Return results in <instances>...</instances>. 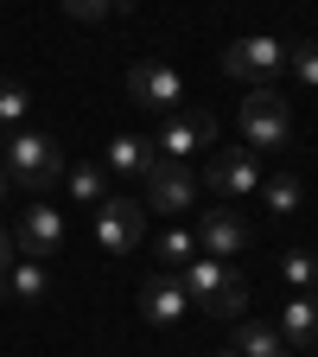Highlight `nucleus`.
I'll return each instance as SVG.
<instances>
[{
	"label": "nucleus",
	"instance_id": "f257e3e1",
	"mask_svg": "<svg viewBox=\"0 0 318 357\" xmlns=\"http://www.w3.org/2000/svg\"><path fill=\"white\" fill-rule=\"evenodd\" d=\"M0 160H7V178L26 192H45L64 178V147L51 141V134H32V128H13L7 147H0Z\"/></svg>",
	"mask_w": 318,
	"mask_h": 357
},
{
	"label": "nucleus",
	"instance_id": "f03ea898",
	"mask_svg": "<svg viewBox=\"0 0 318 357\" xmlns=\"http://www.w3.org/2000/svg\"><path fill=\"white\" fill-rule=\"evenodd\" d=\"M242 134H248L255 153L287 147V134H293V102L280 96V89H248V102H242Z\"/></svg>",
	"mask_w": 318,
	"mask_h": 357
},
{
	"label": "nucleus",
	"instance_id": "7ed1b4c3",
	"mask_svg": "<svg viewBox=\"0 0 318 357\" xmlns=\"http://www.w3.org/2000/svg\"><path fill=\"white\" fill-rule=\"evenodd\" d=\"M127 96L141 102V109H159V115H185V77H178L166 58H141L127 70Z\"/></svg>",
	"mask_w": 318,
	"mask_h": 357
},
{
	"label": "nucleus",
	"instance_id": "20e7f679",
	"mask_svg": "<svg viewBox=\"0 0 318 357\" xmlns=\"http://www.w3.org/2000/svg\"><path fill=\"white\" fill-rule=\"evenodd\" d=\"M223 70H230L236 83L267 89V83L287 70V45H280V38H236L230 52H223Z\"/></svg>",
	"mask_w": 318,
	"mask_h": 357
},
{
	"label": "nucleus",
	"instance_id": "39448f33",
	"mask_svg": "<svg viewBox=\"0 0 318 357\" xmlns=\"http://www.w3.org/2000/svg\"><path fill=\"white\" fill-rule=\"evenodd\" d=\"M141 230H147V204L141 198H102L96 204V243H102V255L141 249Z\"/></svg>",
	"mask_w": 318,
	"mask_h": 357
},
{
	"label": "nucleus",
	"instance_id": "423d86ee",
	"mask_svg": "<svg viewBox=\"0 0 318 357\" xmlns=\"http://www.w3.org/2000/svg\"><path fill=\"white\" fill-rule=\"evenodd\" d=\"M210 141H216V121H210V115H198V109H185V115H166V128H159L153 153L185 166V160H191V153H204Z\"/></svg>",
	"mask_w": 318,
	"mask_h": 357
},
{
	"label": "nucleus",
	"instance_id": "0eeeda50",
	"mask_svg": "<svg viewBox=\"0 0 318 357\" xmlns=\"http://www.w3.org/2000/svg\"><path fill=\"white\" fill-rule=\"evenodd\" d=\"M147 204H153V211H166V217L191 211V204H198V178H191V166L159 160V166L147 172Z\"/></svg>",
	"mask_w": 318,
	"mask_h": 357
},
{
	"label": "nucleus",
	"instance_id": "6e6552de",
	"mask_svg": "<svg viewBox=\"0 0 318 357\" xmlns=\"http://www.w3.org/2000/svg\"><path fill=\"white\" fill-rule=\"evenodd\" d=\"M58 243H64V211L58 204H26V217H19V230H13V249H26L32 261H45V255H58Z\"/></svg>",
	"mask_w": 318,
	"mask_h": 357
},
{
	"label": "nucleus",
	"instance_id": "1a4fd4ad",
	"mask_svg": "<svg viewBox=\"0 0 318 357\" xmlns=\"http://www.w3.org/2000/svg\"><path fill=\"white\" fill-rule=\"evenodd\" d=\"M242 249H248V223H242L230 204H216V211H204V217H198V255L230 261V255H242Z\"/></svg>",
	"mask_w": 318,
	"mask_h": 357
},
{
	"label": "nucleus",
	"instance_id": "9d476101",
	"mask_svg": "<svg viewBox=\"0 0 318 357\" xmlns=\"http://www.w3.org/2000/svg\"><path fill=\"white\" fill-rule=\"evenodd\" d=\"M185 312H191V300H185V287H178V275L159 268V275L141 281V319L147 326H178Z\"/></svg>",
	"mask_w": 318,
	"mask_h": 357
},
{
	"label": "nucleus",
	"instance_id": "9b49d317",
	"mask_svg": "<svg viewBox=\"0 0 318 357\" xmlns=\"http://www.w3.org/2000/svg\"><path fill=\"white\" fill-rule=\"evenodd\" d=\"M210 192H223V198H255L261 192V153H216L210 160Z\"/></svg>",
	"mask_w": 318,
	"mask_h": 357
},
{
	"label": "nucleus",
	"instance_id": "f8f14e48",
	"mask_svg": "<svg viewBox=\"0 0 318 357\" xmlns=\"http://www.w3.org/2000/svg\"><path fill=\"white\" fill-rule=\"evenodd\" d=\"M274 332H280V344H293V351H312V344H318V294H293Z\"/></svg>",
	"mask_w": 318,
	"mask_h": 357
},
{
	"label": "nucleus",
	"instance_id": "ddd939ff",
	"mask_svg": "<svg viewBox=\"0 0 318 357\" xmlns=\"http://www.w3.org/2000/svg\"><path fill=\"white\" fill-rule=\"evenodd\" d=\"M223 281H230V261H216V255H191L185 268H178V287H185V300H198V306H204Z\"/></svg>",
	"mask_w": 318,
	"mask_h": 357
},
{
	"label": "nucleus",
	"instance_id": "4468645a",
	"mask_svg": "<svg viewBox=\"0 0 318 357\" xmlns=\"http://www.w3.org/2000/svg\"><path fill=\"white\" fill-rule=\"evenodd\" d=\"M109 172H121V178H147L153 166H159V153L147 147V141H134V134H115L109 141V160H102Z\"/></svg>",
	"mask_w": 318,
	"mask_h": 357
},
{
	"label": "nucleus",
	"instance_id": "2eb2a0df",
	"mask_svg": "<svg viewBox=\"0 0 318 357\" xmlns=\"http://www.w3.org/2000/svg\"><path fill=\"white\" fill-rule=\"evenodd\" d=\"M7 287L13 300H45V287H51V275H45V261H32V255H13V268H7Z\"/></svg>",
	"mask_w": 318,
	"mask_h": 357
},
{
	"label": "nucleus",
	"instance_id": "dca6fc26",
	"mask_svg": "<svg viewBox=\"0 0 318 357\" xmlns=\"http://www.w3.org/2000/svg\"><path fill=\"white\" fill-rule=\"evenodd\" d=\"M287 351L274 326H261V319H236V357H274Z\"/></svg>",
	"mask_w": 318,
	"mask_h": 357
},
{
	"label": "nucleus",
	"instance_id": "f3484780",
	"mask_svg": "<svg viewBox=\"0 0 318 357\" xmlns=\"http://www.w3.org/2000/svg\"><path fill=\"white\" fill-rule=\"evenodd\" d=\"M204 312H210V319H223V326H236V319H248V287L230 275V281H223L210 300H204Z\"/></svg>",
	"mask_w": 318,
	"mask_h": 357
},
{
	"label": "nucleus",
	"instance_id": "a211bd4d",
	"mask_svg": "<svg viewBox=\"0 0 318 357\" xmlns=\"http://www.w3.org/2000/svg\"><path fill=\"white\" fill-rule=\"evenodd\" d=\"M64 185H70L77 204H102V198H109V166H70Z\"/></svg>",
	"mask_w": 318,
	"mask_h": 357
},
{
	"label": "nucleus",
	"instance_id": "6ab92c4d",
	"mask_svg": "<svg viewBox=\"0 0 318 357\" xmlns=\"http://www.w3.org/2000/svg\"><path fill=\"white\" fill-rule=\"evenodd\" d=\"M280 275H287V287H299V294H318V255H305V249L280 255Z\"/></svg>",
	"mask_w": 318,
	"mask_h": 357
},
{
	"label": "nucleus",
	"instance_id": "aec40b11",
	"mask_svg": "<svg viewBox=\"0 0 318 357\" xmlns=\"http://www.w3.org/2000/svg\"><path fill=\"white\" fill-rule=\"evenodd\" d=\"M261 198H267V211H280V217H287V211H299L305 192H299V178H293V172H280V178H261Z\"/></svg>",
	"mask_w": 318,
	"mask_h": 357
},
{
	"label": "nucleus",
	"instance_id": "412c9836",
	"mask_svg": "<svg viewBox=\"0 0 318 357\" xmlns=\"http://www.w3.org/2000/svg\"><path fill=\"white\" fill-rule=\"evenodd\" d=\"M153 249H159V261H166V275H178V268H185V261L198 255V243H191V230H166V236H159Z\"/></svg>",
	"mask_w": 318,
	"mask_h": 357
},
{
	"label": "nucleus",
	"instance_id": "4be33fe9",
	"mask_svg": "<svg viewBox=\"0 0 318 357\" xmlns=\"http://www.w3.org/2000/svg\"><path fill=\"white\" fill-rule=\"evenodd\" d=\"M26 109H32V96H26V83H13V77H0V128H19V121H26Z\"/></svg>",
	"mask_w": 318,
	"mask_h": 357
},
{
	"label": "nucleus",
	"instance_id": "5701e85b",
	"mask_svg": "<svg viewBox=\"0 0 318 357\" xmlns=\"http://www.w3.org/2000/svg\"><path fill=\"white\" fill-rule=\"evenodd\" d=\"M287 64H293V77H299L305 89H318V38L293 45V52H287Z\"/></svg>",
	"mask_w": 318,
	"mask_h": 357
},
{
	"label": "nucleus",
	"instance_id": "b1692460",
	"mask_svg": "<svg viewBox=\"0 0 318 357\" xmlns=\"http://www.w3.org/2000/svg\"><path fill=\"white\" fill-rule=\"evenodd\" d=\"M70 20H109V13H127V0H64Z\"/></svg>",
	"mask_w": 318,
	"mask_h": 357
},
{
	"label": "nucleus",
	"instance_id": "393cba45",
	"mask_svg": "<svg viewBox=\"0 0 318 357\" xmlns=\"http://www.w3.org/2000/svg\"><path fill=\"white\" fill-rule=\"evenodd\" d=\"M7 268H13V230H0V281H7Z\"/></svg>",
	"mask_w": 318,
	"mask_h": 357
},
{
	"label": "nucleus",
	"instance_id": "a878e982",
	"mask_svg": "<svg viewBox=\"0 0 318 357\" xmlns=\"http://www.w3.org/2000/svg\"><path fill=\"white\" fill-rule=\"evenodd\" d=\"M216 357H236V351H216Z\"/></svg>",
	"mask_w": 318,
	"mask_h": 357
},
{
	"label": "nucleus",
	"instance_id": "bb28decb",
	"mask_svg": "<svg viewBox=\"0 0 318 357\" xmlns=\"http://www.w3.org/2000/svg\"><path fill=\"white\" fill-rule=\"evenodd\" d=\"M274 357H293V351H274Z\"/></svg>",
	"mask_w": 318,
	"mask_h": 357
}]
</instances>
